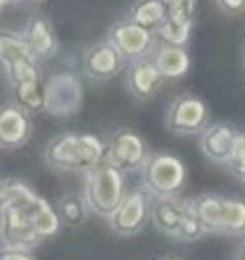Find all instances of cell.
<instances>
[{
  "mask_svg": "<svg viewBox=\"0 0 245 260\" xmlns=\"http://www.w3.org/2000/svg\"><path fill=\"white\" fill-rule=\"evenodd\" d=\"M161 260H181V258L176 257V255H166V257H163Z\"/></svg>",
  "mask_w": 245,
  "mask_h": 260,
  "instance_id": "30",
  "label": "cell"
},
{
  "mask_svg": "<svg viewBox=\"0 0 245 260\" xmlns=\"http://www.w3.org/2000/svg\"><path fill=\"white\" fill-rule=\"evenodd\" d=\"M222 4H225L228 9H238L242 5V0H220Z\"/></svg>",
  "mask_w": 245,
  "mask_h": 260,
  "instance_id": "28",
  "label": "cell"
},
{
  "mask_svg": "<svg viewBox=\"0 0 245 260\" xmlns=\"http://www.w3.org/2000/svg\"><path fill=\"white\" fill-rule=\"evenodd\" d=\"M149 193L143 185L136 188H128L125 198L114 213L108 218L114 234L121 237H133L146 226L151 218V200Z\"/></svg>",
  "mask_w": 245,
  "mask_h": 260,
  "instance_id": "6",
  "label": "cell"
},
{
  "mask_svg": "<svg viewBox=\"0 0 245 260\" xmlns=\"http://www.w3.org/2000/svg\"><path fill=\"white\" fill-rule=\"evenodd\" d=\"M108 41L113 44L122 59L136 60L149 56L155 44V32L128 19L111 25Z\"/></svg>",
  "mask_w": 245,
  "mask_h": 260,
  "instance_id": "9",
  "label": "cell"
},
{
  "mask_svg": "<svg viewBox=\"0 0 245 260\" xmlns=\"http://www.w3.org/2000/svg\"><path fill=\"white\" fill-rule=\"evenodd\" d=\"M126 191L125 171L113 165L101 161L86 173L82 197L87 203L89 212L98 217L109 218L119 207Z\"/></svg>",
  "mask_w": 245,
  "mask_h": 260,
  "instance_id": "3",
  "label": "cell"
},
{
  "mask_svg": "<svg viewBox=\"0 0 245 260\" xmlns=\"http://www.w3.org/2000/svg\"><path fill=\"white\" fill-rule=\"evenodd\" d=\"M24 2H29V4H44L46 0H24Z\"/></svg>",
  "mask_w": 245,
  "mask_h": 260,
  "instance_id": "31",
  "label": "cell"
},
{
  "mask_svg": "<svg viewBox=\"0 0 245 260\" xmlns=\"http://www.w3.org/2000/svg\"><path fill=\"white\" fill-rule=\"evenodd\" d=\"M165 76L155 64L153 56H144L133 60L126 74V84L131 96L138 101L151 99L163 84Z\"/></svg>",
  "mask_w": 245,
  "mask_h": 260,
  "instance_id": "12",
  "label": "cell"
},
{
  "mask_svg": "<svg viewBox=\"0 0 245 260\" xmlns=\"http://www.w3.org/2000/svg\"><path fill=\"white\" fill-rule=\"evenodd\" d=\"M190 24L192 22H185L166 15V19L161 22V25L157 29V36L166 46L180 47L181 44L187 42L188 36H190Z\"/></svg>",
  "mask_w": 245,
  "mask_h": 260,
  "instance_id": "23",
  "label": "cell"
},
{
  "mask_svg": "<svg viewBox=\"0 0 245 260\" xmlns=\"http://www.w3.org/2000/svg\"><path fill=\"white\" fill-rule=\"evenodd\" d=\"M148 158L143 138L133 129H118L104 143V159L121 171L141 170Z\"/></svg>",
  "mask_w": 245,
  "mask_h": 260,
  "instance_id": "8",
  "label": "cell"
},
{
  "mask_svg": "<svg viewBox=\"0 0 245 260\" xmlns=\"http://www.w3.org/2000/svg\"><path fill=\"white\" fill-rule=\"evenodd\" d=\"M155 64L160 69V73L165 77H178L188 69V56L183 49L176 46H166L161 44L157 49V54L153 56Z\"/></svg>",
  "mask_w": 245,
  "mask_h": 260,
  "instance_id": "20",
  "label": "cell"
},
{
  "mask_svg": "<svg viewBox=\"0 0 245 260\" xmlns=\"http://www.w3.org/2000/svg\"><path fill=\"white\" fill-rule=\"evenodd\" d=\"M190 213V200L176 197H160L151 203V222L161 234L178 240L181 225Z\"/></svg>",
  "mask_w": 245,
  "mask_h": 260,
  "instance_id": "14",
  "label": "cell"
},
{
  "mask_svg": "<svg viewBox=\"0 0 245 260\" xmlns=\"http://www.w3.org/2000/svg\"><path fill=\"white\" fill-rule=\"evenodd\" d=\"M10 198V180H0V208Z\"/></svg>",
  "mask_w": 245,
  "mask_h": 260,
  "instance_id": "27",
  "label": "cell"
},
{
  "mask_svg": "<svg viewBox=\"0 0 245 260\" xmlns=\"http://www.w3.org/2000/svg\"><path fill=\"white\" fill-rule=\"evenodd\" d=\"M233 141H235L233 131L228 128V126L217 124L203 133L200 146H202V151L207 154L210 159L219 161V163H225L230 159Z\"/></svg>",
  "mask_w": 245,
  "mask_h": 260,
  "instance_id": "17",
  "label": "cell"
},
{
  "mask_svg": "<svg viewBox=\"0 0 245 260\" xmlns=\"http://www.w3.org/2000/svg\"><path fill=\"white\" fill-rule=\"evenodd\" d=\"M0 260H36L29 250H17V248H0Z\"/></svg>",
  "mask_w": 245,
  "mask_h": 260,
  "instance_id": "26",
  "label": "cell"
},
{
  "mask_svg": "<svg viewBox=\"0 0 245 260\" xmlns=\"http://www.w3.org/2000/svg\"><path fill=\"white\" fill-rule=\"evenodd\" d=\"M12 98L17 106H20L27 113H41L44 111L46 103V84L42 79L39 81H25L12 84Z\"/></svg>",
  "mask_w": 245,
  "mask_h": 260,
  "instance_id": "18",
  "label": "cell"
},
{
  "mask_svg": "<svg viewBox=\"0 0 245 260\" xmlns=\"http://www.w3.org/2000/svg\"><path fill=\"white\" fill-rule=\"evenodd\" d=\"M41 202L42 197L29 185L10 180V198L0 208V242L4 247L30 252L44 242L32 222Z\"/></svg>",
  "mask_w": 245,
  "mask_h": 260,
  "instance_id": "1",
  "label": "cell"
},
{
  "mask_svg": "<svg viewBox=\"0 0 245 260\" xmlns=\"http://www.w3.org/2000/svg\"><path fill=\"white\" fill-rule=\"evenodd\" d=\"M240 260H245V243H243V247L240 250Z\"/></svg>",
  "mask_w": 245,
  "mask_h": 260,
  "instance_id": "32",
  "label": "cell"
},
{
  "mask_svg": "<svg viewBox=\"0 0 245 260\" xmlns=\"http://www.w3.org/2000/svg\"><path fill=\"white\" fill-rule=\"evenodd\" d=\"M14 2H15V0H0V10L9 7V5H12Z\"/></svg>",
  "mask_w": 245,
  "mask_h": 260,
  "instance_id": "29",
  "label": "cell"
},
{
  "mask_svg": "<svg viewBox=\"0 0 245 260\" xmlns=\"http://www.w3.org/2000/svg\"><path fill=\"white\" fill-rule=\"evenodd\" d=\"M207 109L203 103L190 94H183L171 104L166 113V128L178 136L193 135L203 128Z\"/></svg>",
  "mask_w": 245,
  "mask_h": 260,
  "instance_id": "10",
  "label": "cell"
},
{
  "mask_svg": "<svg viewBox=\"0 0 245 260\" xmlns=\"http://www.w3.org/2000/svg\"><path fill=\"white\" fill-rule=\"evenodd\" d=\"M190 205L207 234H224L227 198L217 195H200L190 200Z\"/></svg>",
  "mask_w": 245,
  "mask_h": 260,
  "instance_id": "16",
  "label": "cell"
},
{
  "mask_svg": "<svg viewBox=\"0 0 245 260\" xmlns=\"http://www.w3.org/2000/svg\"><path fill=\"white\" fill-rule=\"evenodd\" d=\"M44 159L55 171L87 173L104 159V143L91 133H59L46 145Z\"/></svg>",
  "mask_w": 245,
  "mask_h": 260,
  "instance_id": "2",
  "label": "cell"
},
{
  "mask_svg": "<svg viewBox=\"0 0 245 260\" xmlns=\"http://www.w3.org/2000/svg\"><path fill=\"white\" fill-rule=\"evenodd\" d=\"M30 113L24 111L15 103L0 106V148L19 149L30 140Z\"/></svg>",
  "mask_w": 245,
  "mask_h": 260,
  "instance_id": "11",
  "label": "cell"
},
{
  "mask_svg": "<svg viewBox=\"0 0 245 260\" xmlns=\"http://www.w3.org/2000/svg\"><path fill=\"white\" fill-rule=\"evenodd\" d=\"M32 222H34L37 234L42 237V240L54 237L60 230V225H63V220H60L57 210H54L52 205L46 198H42V202L36 208L34 215H32Z\"/></svg>",
  "mask_w": 245,
  "mask_h": 260,
  "instance_id": "22",
  "label": "cell"
},
{
  "mask_svg": "<svg viewBox=\"0 0 245 260\" xmlns=\"http://www.w3.org/2000/svg\"><path fill=\"white\" fill-rule=\"evenodd\" d=\"M57 213L64 225L71 229H77L87 220V215L91 213L87 208L84 197L77 193H66L57 200Z\"/></svg>",
  "mask_w": 245,
  "mask_h": 260,
  "instance_id": "21",
  "label": "cell"
},
{
  "mask_svg": "<svg viewBox=\"0 0 245 260\" xmlns=\"http://www.w3.org/2000/svg\"><path fill=\"white\" fill-rule=\"evenodd\" d=\"M166 15L168 10L161 0H136L130 9V20L153 32H157Z\"/></svg>",
  "mask_w": 245,
  "mask_h": 260,
  "instance_id": "19",
  "label": "cell"
},
{
  "mask_svg": "<svg viewBox=\"0 0 245 260\" xmlns=\"http://www.w3.org/2000/svg\"><path fill=\"white\" fill-rule=\"evenodd\" d=\"M122 68V56L109 41L94 44L84 52L82 69L87 77L94 81H109L119 74Z\"/></svg>",
  "mask_w": 245,
  "mask_h": 260,
  "instance_id": "13",
  "label": "cell"
},
{
  "mask_svg": "<svg viewBox=\"0 0 245 260\" xmlns=\"http://www.w3.org/2000/svg\"><path fill=\"white\" fill-rule=\"evenodd\" d=\"M185 167L170 154H151L141 167V183L146 190L160 197H176L185 185Z\"/></svg>",
  "mask_w": 245,
  "mask_h": 260,
  "instance_id": "5",
  "label": "cell"
},
{
  "mask_svg": "<svg viewBox=\"0 0 245 260\" xmlns=\"http://www.w3.org/2000/svg\"><path fill=\"white\" fill-rule=\"evenodd\" d=\"M228 161L238 173L245 176V136H235Z\"/></svg>",
  "mask_w": 245,
  "mask_h": 260,
  "instance_id": "25",
  "label": "cell"
},
{
  "mask_svg": "<svg viewBox=\"0 0 245 260\" xmlns=\"http://www.w3.org/2000/svg\"><path fill=\"white\" fill-rule=\"evenodd\" d=\"M24 36L29 42L32 52L36 54L39 59H49L55 56L59 47L57 37H55L54 27L44 15H34L30 17L25 25Z\"/></svg>",
  "mask_w": 245,
  "mask_h": 260,
  "instance_id": "15",
  "label": "cell"
},
{
  "mask_svg": "<svg viewBox=\"0 0 245 260\" xmlns=\"http://www.w3.org/2000/svg\"><path fill=\"white\" fill-rule=\"evenodd\" d=\"M82 106V84L71 73L54 74L46 82L44 111L55 119H64L76 114Z\"/></svg>",
  "mask_w": 245,
  "mask_h": 260,
  "instance_id": "7",
  "label": "cell"
},
{
  "mask_svg": "<svg viewBox=\"0 0 245 260\" xmlns=\"http://www.w3.org/2000/svg\"><path fill=\"white\" fill-rule=\"evenodd\" d=\"M245 232V203L242 200L227 198L224 234H243Z\"/></svg>",
  "mask_w": 245,
  "mask_h": 260,
  "instance_id": "24",
  "label": "cell"
},
{
  "mask_svg": "<svg viewBox=\"0 0 245 260\" xmlns=\"http://www.w3.org/2000/svg\"><path fill=\"white\" fill-rule=\"evenodd\" d=\"M39 60L24 32L0 29V68L7 74L10 84L42 79Z\"/></svg>",
  "mask_w": 245,
  "mask_h": 260,
  "instance_id": "4",
  "label": "cell"
}]
</instances>
